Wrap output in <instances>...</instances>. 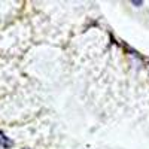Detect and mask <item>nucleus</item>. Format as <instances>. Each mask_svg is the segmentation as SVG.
<instances>
[{"instance_id":"1","label":"nucleus","mask_w":149,"mask_h":149,"mask_svg":"<svg viewBox=\"0 0 149 149\" xmlns=\"http://www.w3.org/2000/svg\"><path fill=\"white\" fill-rule=\"evenodd\" d=\"M12 145H14V143H12V140H10L9 137H6L3 131H0V146H3V148H10Z\"/></svg>"}]
</instances>
